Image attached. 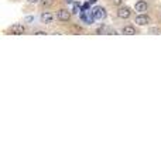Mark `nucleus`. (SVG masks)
Here are the masks:
<instances>
[{
  "instance_id": "f257e3e1",
  "label": "nucleus",
  "mask_w": 161,
  "mask_h": 141,
  "mask_svg": "<svg viewBox=\"0 0 161 141\" xmlns=\"http://www.w3.org/2000/svg\"><path fill=\"white\" fill-rule=\"evenodd\" d=\"M7 32H11V34H14V35H21L25 32V27L23 24H13L7 30Z\"/></svg>"
},
{
  "instance_id": "f03ea898",
  "label": "nucleus",
  "mask_w": 161,
  "mask_h": 141,
  "mask_svg": "<svg viewBox=\"0 0 161 141\" xmlns=\"http://www.w3.org/2000/svg\"><path fill=\"white\" fill-rule=\"evenodd\" d=\"M57 18L59 21H68L71 18V11L67 10V9H61V10L57 13Z\"/></svg>"
},
{
  "instance_id": "7ed1b4c3",
  "label": "nucleus",
  "mask_w": 161,
  "mask_h": 141,
  "mask_svg": "<svg viewBox=\"0 0 161 141\" xmlns=\"http://www.w3.org/2000/svg\"><path fill=\"white\" fill-rule=\"evenodd\" d=\"M130 14H132V11H130L129 7H119L117 9V17L119 18H129Z\"/></svg>"
},
{
  "instance_id": "20e7f679",
  "label": "nucleus",
  "mask_w": 161,
  "mask_h": 141,
  "mask_svg": "<svg viewBox=\"0 0 161 141\" xmlns=\"http://www.w3.org/2000/svg\"><path fill=\"white\" fill-rule=\"evenodd\" d=\"M92 13H93V16H95L96 20H102V18H105V16H106L103 7H95L92 10Z\"/></svg>"
},
{
  "instance_id": "39448f33",
  "label": "nucleus",
  "mask_w": 161,
  "mask_h": 141,
  "mask_svg": "<svg viewBox=\"0 0 161 141\" xmlns=\"http://www.w3.org/2000/svg\"><path fill=\"white\" fill-rule=\"evenodd\" d=\"M150 21H151L150 17H148V16H144V14H140V16L136 17V24L137 25H147Z\"/></svg>"
},
{
  "instance_id": "423d86ee",
  "label": "nucleus",
  "mask_w": 161,
  "mask_h": 141,
  "mask_svg": "<svg viewBox=\"0 0 161 141\" xmlns=\"http://www.w3.org/2000/svg\"><path fill=\"white\" fill-rule=\"evenodd\" d=\"M41 21H43L44 24H50V23H52L54 21V14L52 13H48V11H45V13L41 14Z\"/></svg>"
},
{
  "instance_id": "0eeeda50",
  "label": "nucleus",
  "mask_w": 161,
  "mask_h": 141,
  "mask_svg": "<svg viewBox=\"0 0 161 141\" xmlns=\"http://www.w3.org/2000/svg\"><path fill=\"white\" fill-rule=\"evenodd\" d=\"M81 18L85 21L86 24H92L93 21L96 20V18H95V16H93V13L90 14V11H86V13H83L82 16H81Z\"/></svg>"
},
{
  "instance_id": "6e6552de",
  "label": "nucleus",
  "mask_w": 161,
  "mask_h": 141,
  "mask_svg": "<svg viewBox=\"0 0 161 141\" xmlns=\"http://www.w3.org/2000/svg\"><path fill=\"white\" fill-rule=\"evenodd\" d=\"M136 11H140V13H143V11H147V3L143 2V0H140L136 3Z\"/></svg>"
},
{
  "instance_id": "1a4fd4ad",
  "label": "nucleus",
  "mask_w": 161,
  "mask_h": 141,
  "mask_svg": "<svg viewBox=\"0 0 161 141\" xmlns=\"http://www.w3.org/2000/svg\"><path fill=\"white\" fill-rule=\"evenodd\" d=\"M122 32L126 35H134L136 34V28L133 27V25H126V27H123Z\"/></svg>"
},
{
  "instance_id": "9d476101",
  "label": "nucleus",
  "mask_w": 161,
  "mask_h": 141,
  "mask_svg": "<svg viewBox=\"0 0 161 141\" xmlns=\"http://www.w3.org/2000/svg\"><path fill=\"white\" fill-rule=\"evenodd\" d=\"M55 3V0H41V6L43 7H51Z\"/></svg>"
},
{
  "instance_id": "9b49d317",
  "label": "nucleus",
  "mask_w": 161,
  "mask_h": 141,
  "mask_svg": "<svg viewBox=\"0 0 161 141\" xmlns=\"http://www.w3.org/2000/svg\"><path fill=\"white\" fill-rule=\"evenodd\" d=\"M148 32H150V34H160L161 30H160V28L155 27V28H150V30H148Z\"/></svg>"
},
{
  "instance_id": "f8f14e48",
  "label": "nucleus",
  "mask_w": 161,
  "mask_h": 141,
  "mask_svg": "<svg viewBox=\"0 0 161 141\" xmlns=\"http://www.w3.org/2000/svg\"><path fill=\"white\" fill-rule=\"evenodd\" d=\"M79 11H81V6H79V4L78 3H75V4H74V13H79Z\"/></svg>"
},
{
  "instance_id": "ddd939ff",
  "label": "nucleus",
  "mask_w": 161,
  "mask_h": 141,
  "mask_svg": "<svg viewBox=\"0 0 161 141\" xmlns=\"http://www.w3.org/2000/svg\"><path fill=\"white\" fill-rule=\"evenodd\" d=\"M122 2H123V0H112V3L115 4V6H120V4H122Z\"/></svg>"
},
{
  "instance_id": "4468645a",
  "label": "nucleus",
  "mask_w": 161,
  "mask_h": 141,
  "mask_svg": "<svg viewBox=\"0 0 161 141\" xmlns=\"http://www.w3.org/2000/svg\"><path fill=\"white\" fill-rule=\"evenodd\" d=\"M34 34H36V35H45L47 32H44V31H36Z\"/></svg>"
},
{
  "instance_id": "2eb2a0df",
  "label": "nucleus",
  "mask_w": 161,
  "mask_h": 141,
  "mask_svg": "<svg viewBox=\"0 0 161 141\" xmlns=\"http://www.w3.org/2000/svg\"><path fill=\"white\" fill-rule=\"evenodd\" d=\"M38 2H41V0H28V3L34 4V3H38Z\"/></svg>"
},
{
  "instance_id": "dca6fc26",
  "label": "nucleus",
  "mask_w": 161,
  "mask_h": 141,
  "mask_svg": "<svg viewBox=\"0 0 161 141\" xmlns=\"http://www.w3.org/2000/svg\"><path fill=\"white\" fill-rule=\"evenodd\" d=\"M96 2H98V0H89V3H90V4H95Z\"/></svg>"
},
{
  "instance_id": "f3484780",
  "label": "nucleus",
  "mask_w": 161,
  "mask_h": 141,
  "mask_svg": "<svg viewBox=\"0 0 161 141\" xmlns=\"http://www.w3.org/2000/svg\"><path fill=\"white\" fill-rule=\"evenodd\" d=\"M65 2H67V3H72V0H65Z\"/></svg>"
}]
</instances>
